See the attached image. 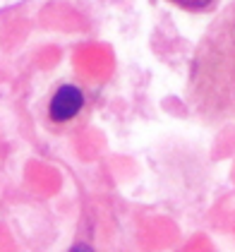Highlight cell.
Here are the masks:
<instances>
[{"label":"cell","instance_id":"1","mask_svg":"<svg viewBox=\"0 0 235 252\" xmlns=\"http://www.w3.org/2000/svg\"><path fill=\"white\" fill-rule=\"evenodd\" d=\"M185 103L199 123L211 127L235 118V0L216 15L197 43Z\"/></svg>","mask_w":235,"mask_h":252},{"label":"cell","instance_id":"2","mask_svg":"<svg viewBox=\"0 0 235 252\" xmlns=\"http://www.w3.org/2000/svg\"><path fill=\"white\" fill-rule=\"evenodd\" d=\"M84 103L87 98L82 94V89L75 84H60L58 89L53 92V96L48 98V123L51 125H70L79 118V113L84 111Z\"/></svg>","mask_w":235,"mask_h":252},{"label":"cell","instance_id":"3","mask_svg":"<svg viewBox=\"0 0 235 252\" xmlns=\"http://www.w3.org/2000/svg\"><path fill=\"white\" fill-rule=\"evenodd\" d=\"M171 5H176L185 12H195V15H204V12H211L216 10V5L221 0H168Z\"/></svg>","mask_w":235,"mask_h":252},{"label":"cell","instance_id":"4","mask_svg":"<svg viewBox=\"0 0 235 252\" xmlns=\"http://www.w3.org/2000/svg\"><path fill=\"white\" fill-rule=\"evenodd\" d=\"M67 252H96V250H94L91 245H87V243H75Z\"/></svg>","mask_w":235,"mask_h":252}]
</instances>
